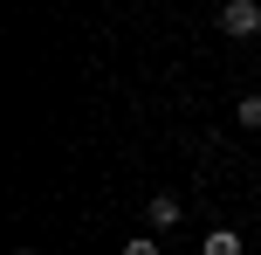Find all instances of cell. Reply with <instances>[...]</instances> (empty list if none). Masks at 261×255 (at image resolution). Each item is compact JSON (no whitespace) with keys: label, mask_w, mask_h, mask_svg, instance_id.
<instances>
[{"label":"cell","mask_w":261,"mask_h":255,"mask_svg":"<svg viewBox=\"0 0 261 255\" xmlns=\"http://www.w3.org/2000/svg\"><path fill=\"white\" fill-rule=\"evenodd\" d=\"M220 28H227V35H261V0H227Z\"/></svg>","instance_id":"6da1fadb"},{"label":"cell","mask_w":261,"mask_h":255,"mask_svg":"<svg viewBox=\"0 0 261 255\" xmlns=\"http://www.w3.org/2000/svg\"><path fill=\"white\" fill-rule=\"evenodd\" d=\"M144 221H151V235L179 228V200H172V193H151V207H144Z\"/></svg>","instance_id":"7a4b0ae2"},{"label":"cell","mask_w":261,"mask_h":255,"mask_svg":"<svg viewBox=\"0 0 261 255\" xmlns=\"http://www.w3.org/2000/svg\"><path fill=\"white\" fill-rule=\"evenodd\" d=\"M234 124H241V131H261V97H241V104H234Z\"/></svg>","instance_id":"3957f363"},{"label":"cell","mask_w":261,"mask_h":255,"mask_svg":"<svg viewBox=\"0 0 261 255\" xmlns=\"http://www.w3.org/2000/svg\"><path fill=\"white\" fill-rule=\"evenodd\" d=\"M206 255H241V235L234 228H213L206 235Z\"/></svg>","instance_id":"277c9868"},{"label":"cell","mask_w":261,"mask_h":255,"mask_svg":"<svg viewBox=\"0 0 261 255\" xmlns=\"http://www.w3.org/2000/svg\"><path fill=\"white\" fill-rule=\"evenodd\" d=\"M124 255H158V235H138V242H130Z\"/></svg>","instance_id":"5b68a950"},{"label":"cell","mask_w":261,"mask_h":255,"mask_svg":"<svg viewBox=\"0 0 261 255\" xmlns=\"http://www.w3.org/2000/svg\"><path fill=\"white\" fill-rule=\"evenodd\" d=\"M14 255H35V248H14Z\"/></svg>","instance_id":"8992f818"}]
</instances>
